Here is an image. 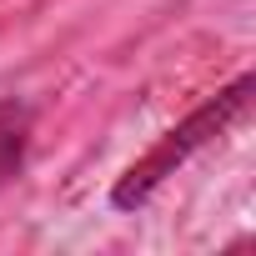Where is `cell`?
<instances>
[{
  "label": "cell",
  "instance_id": "6da1fadb",
  "mask_svg": "<svg viewBox=\"0 0 256 256\" xmlns=\"http://www.w3.org/2000/svg\"><path fill=\"white\" fill-rule=\"evenodd\" d=\"M251 100H256V76H236L226 90H216L211 100H201L181 126H171V131L126 171L120 181H116V191H110V201L120 206V211H131V206H141V201H151L156 196V186L166 181V176H176L196 151H206V146H216L231 126H241L246 116H251Z\"/></svg>",
  "mask_w": 256,
  "mask_h": 256
},
{
  "label": "cell",
  "instance_id": "7a4b0ae2",
  "mask_svg": "<svg viewBox=\"0 0 256 256\" xmlns=\"http://www.w3.org/2000/svg\"><path fill=\"white\" fill-rule=\"evenodd\" d=\"M26 146H30V110L20 100H0V191L20 176Z\"/></svg>",
  "mask_w": 256,
  "mask_h": 256
}]
</instances>
